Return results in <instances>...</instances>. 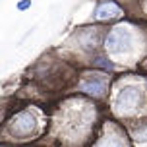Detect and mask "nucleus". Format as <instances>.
Listing matches in <instances>:
<instances>
[{
    "mask_svg": "<svg viewBox=\"0 0 147 147\" xmlns=\"http://www.w3.org/2000/svg\"><path fill=\"white\" fill-rule=\"evenodd\" d=\"M81 45H83V49L93 51L97 45H99V37L93 35V31H91V29H87V31H85V35L81 37Z\"/></svg>",
    "mask_w": 147,
    "mask_h": 147,
    "instance_id": "obj_6",
    "label": "nucleus"
},
{
    "mask_svg": "<svg viewBox=\"0 0 147 147\" xmlns=\"http://www.w3.org/2000/svg\"><path fill=\"white\" fill-rule=\"evenodd\" d=\"M31 6V0H20L18 2V10H27Z\"/></svg>",
    "mask_w": 147,
    "mask_h": 147,
    "instance_id": "obj_7",
    "label": "nucleus"
},
{
    "mask_svg": "<svg viewBox=\"0 0 147 147\" xmlns=\"http://www.w3.org/2000/svg\"><path fill=\"white\" fill-rule=\"evenodd\" d=\"M130 45H132V37L126 27H116L107 37V49L110 52H126L130 49Z\"/></svg>",
    "mask_w": 147,
    "mask_h": 147,
    "instance_id": "obj_2",
    "label": "nucleus"
},
{
    "mask_svg": "<svg viewBox=\"0 0 147 147\" xmlns=\"http://www.w3.org/2000/svg\"><path fill=\"white\" fill-rule=\"evenodd\" d=\"M141 105V91L136 87H126L118 93L114 107L120 114H130L134 110H138Z\"/></svg>",
    "mask_w": 147,
    "mask_h": 147,
    "instance_id": "obj_1",
    "label": "nucleus"
},
{
    "mask_svg": "<svg viewBox=\"0 0 147 147\" xmlns=\"http://www.w3.org/2000/svg\"><path fill=\"white\" fill-rule=\"evenodd\" d=\"M97 20H110V18H116L120 16V8L114 4V2H101L97 6Z\"/></svg>",
    "mask_w": 147,
    "mask_h": 147,
    "instance_id": "obj_4",
    "label": "nucleus"
},
{
    "mask_svg": "<svg viewBox=\"0 0 147 147\" xmlns=\"http://www.w3.org/2000/svg\"><path fill=\"white\" fill-rule=\"evenodd\" d=\"M37 128V120L35 116L31 114V112H22V114H18V116L14 118V122L10 124V132L14 134V136H22V138H25V136H31V134L35 132Z\"/></svg>",
    "mask_w": 147,
    "mask_h": 147,
    "instance_id": "obj_3",
    "label": "nucleus"
},
{
    "mask_svg": "<svg viewBox=\"0 0 147 147\" xmlns=\"http://www.w3.org/2000/svg\"><path fill=\"white\" fill-rule=\"evenodd\" d=\"M81 91H83V93H89V95H93V97L105 95V91H107V81L105 80H89L81 85Z\"/></svg>",
    "mask_w": 147,
    "mask_h": 147,
    "instance_id": "obj_5",
    "label": "nucleus"
}]
</instances>
